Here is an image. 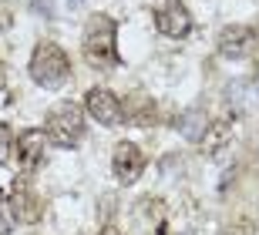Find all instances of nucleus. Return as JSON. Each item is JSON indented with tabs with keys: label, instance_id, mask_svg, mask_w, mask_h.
<instances>
[{
	"label": "nucleus",
	"instance_id": "1",
	"mask_svg": "<svg viewBox=\"0 0 259 235\" xmlns=\"http://www.w3.org/2000/svg\"><path fill=\"white\" fill-rule=\"evenodd\" d=\"M30 77H34V84L58 91V87H64L71 81V61H67V54L58 44L40 40L34 47V54H30Z\"/></svg>",
	"mask_w": 259,
	"mask_h": 235
},
{
	"label": "nucleus",
	"instance_id": "2",
	"mask_svg": "<svg viewBox=\"0 0 259 235\" xmlns=\"http://www.w3.org/2000/svg\"><path fill=\"white\" fill-rule=\"evenodd\" d=\"M84 54L95 67L118 64V24L105 14H95L84 27Z\"/></svg>",
	"mask_w": 259,
	"mask_h": 235
},
{
	"label": "nucleus",
	"instance_id": "3",
	"mask_svg": "<svg viewBox=\"0 0 259 235\" xmlns=\"http://www.w3.org/2000/svg\"><path fill=\"white\" fill-rule=\"evenodd\" d=\"M44 134L58 148H77L81 138H84V111H81V104L74 101L54 104L48 111V121H44Z\"/></svg>",
	"mask_w": 259,
	"mask_h": 235
},
{
	"label": "nucleus",
	"instance_id": "4",
	"mask_svg": "<svg viewBox=\"0 0 259 235\" xmlns=\"http://www.w3.org/2000/svg\"><path fill=\"white\" fill-rule=\"evenodd\" d=\"M84 111L95 118L98 124H105V128H115V124L125 121V111H121V101H118V94H111L108 87H91L84 98Z\"/></svg>",
	"mask_w": 259,
	"mask_h": 235
},
{
	"label": "nucleus",
	"instance_id": "5",
	"mask_svg": "<svg viewBox=\"0 0 259 235\" xmlns=\"http://www.w3.org/2000/svg\"><path fill=\"white\" fill-rule=\"evenodd\" d=\"M111 168H115V178L121 185H135L145 171V155L135 141H121L115 148V158H111Z\"/></svg>",
	"mask_w": 259,
	"mask_h": 235
},
{
	"label": "nucleus",
	"instance_id": "6",
	"mask_svg": "<svg viewBox=\"0 0 259 235\" xmlns=\"http://www.w3.org/2000/svg\"><path fill=\"white\" fill-rule=\"evenodd\" d=\"M252 47H256V30L252 27H239V24H232L219 34V54L229 57V61H242V57L252 54Z\"/></svg>",
	"mask_w": 259,
	"mask_h": 235
},
{
	"label": "nucleus",
	"instance_id": "7",
	"mask_svg": "<svg viewBox=\"0 0 259 235\" xmlns=\"http://www.w3.org/2000/svg\"><path fill=\"white\" fill-rule=\"evenodd\" d=\"M155 24L162 30L165 37H185L189 30H192V17H189V10L182 7V0H168L162 7L155 10Z\"/></svg>",
	"mask_w": 259,
	"mask_h": 235
},
{
	"label": "nucleus",
	"instance_id": "8",
	"mask_svg": "<svg viewBox=\"0 0 259 235\" xmlns=\"http://www.w3.org/2000/svg\"><path fill=\"white\" fill-rule=\"evenodd\" d=\"M17 161H20V168L30 171V168H37L40 161H44V151H48V134L40 131V128H27L24 134H17Z\"/></svg>",
	"mask_w": 259,
	"mask_h": 235
},
{
	"label": "nucleus",
	"instance_id": "9",
	"mask_svg": "<svg viewBox=\"0 0 259 235\" xmlns=\"http://www.w3.org/2000/svg\"><path fill=\"white\" fill-rule=\"evenodd\" d=\"M121 111H125V121L128 124H138V128H148V124L158 121V108H155L145 94H138V98H128V108L121 104Z\"/></svg>",
	"mask_w": 259,
	"mask_h": 235
},
{
	"label": "nucleus",
	"instance_id": "10",
	"mask_svg": "<svg viewBox=\"0 0 259 235\" xmlns=\"http://www.w3.org/2000/svg\"><path fill=\"white\" fill-rule=\"evenodd\" d=\"M229 134H232V121H215V124H209L205 131L199 134V148L205 151V155H219L226 145H229Z\"/></svg>",
	"mask_w": 259,
	"mask_h": 235
},
{
	"label": "nucleus",
	"instance_id": "11",
	"mask_svg": "<svg viewBox=\"0 0 259 235\" xmlns=\"http://www.w3.org/2000/svg\"><path fill=\"white\" fill-rule=\"evenodd\" d=\"M14 225H17V218H14V205H10V195H7V192H0V235H7Z\"/></svg>",
	"mask_w": 259,
	"mask_h": 235
},
{
	"label": "nucleus",
	"instance_id": "12",
	"mask_svg": "<svg viewBox=\"0 0 259 235\" xmlns=\"http://www.w3.org/2000/svg\"><path fill=\"white\" fill-rule=\"evenodd\" d=\"M10 148H14V131H10L7 124L0 121V165L10 158Z\"/></svg>",
	"mask_w": 259,
	"mask_h": 235
},
{
	"label": "nucleus",
	"instance_id": "13",
	"mask_svg": "<svg viewBox=\"0 0 259 235\" xmlns=\"http://www.w3.org/2000/svg\"><path fill=\"white\" fill-rule=\"evenodd\" d=\"M4 81H7V71H4V64H0V87H4Z\"/></svg>",
	"mask_w": 259,
	"mask_h": 235
},
{
	"label": "nucleus",
	"instance_id": "14",
	"mask_svg": "<svg viewBox=\"0 0 259 235\" xmlns=\"http://www.w3.org/2000/svg\"><path fill=\"white\" fill-rule=\"evenodd\" d=\"M98 235H121V232H115V228H105V232H98Z\"/></svg>",
	"mask_w": 259,
	"mask_h": 235
}]
</instances>
